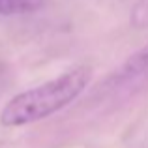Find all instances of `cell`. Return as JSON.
Here are the masks:
<instances>
[{
    "instance_id": "1",
    "label": "cell",
    "mask_w": 148,
    "mask_h": 148,
    "mask_svg": "<svg viewBox=\"0 0 148 148\" xmlns=\"http://www.w3.org/2000/svg\"><path fill=\"white\" fill-rule=\"evenodd\" d=\"M92 79V69L79 66L47 81L36 88L13 96L0 111V124L6 127H19L34 124L68 107L83 94Z\"/></svg>"
},
{
    "instance_id": "4",
    "label": "cell",
    "mask_w": 148,
    "mask_h": 148,
    "mask_svg": "<svg viewBox=\"0 0 148 148\" xmlns=\"http://www.w3.org/2000/svg\"><path fill=\"white\" fill-rule=\"evenodd\" d=\"M131 26L137 30L148 28V0H139L135 8L131 10Z\"/></svg>"
},
{
    "instance_id": "2",
    "label": "cell",
    "mask_w": 148,
    "mask_h": 148,
    "mask_svg": "<svg viewBox=\"0 0 148 148\" xmlns=\"http://www.w3.org/2000/svg\"><path fill=\"white\" fill-rule=\"evenodd\" d=\"M47 0H0V19L13 15L34 13L41 10Z\"/></svg>"
},
{
    "instance_id": "3",
    "label": "cell",
    "mask_w": 148,
    "mask_h": 148,
    "mask_svg": "<svg viewBox=\"0 0 148 148\" xmlns=\"http://www.w3.org/2000/svg\"><path fill=\"white\" fill-rule=\"evenodd\" d=\"M145 71H148V43L143 49H139L137 53L131 54L122 68L124 75H139Z\"/></svg>"
}]
</instances>
